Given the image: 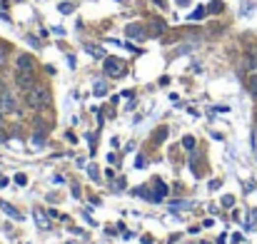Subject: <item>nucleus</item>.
<instances>
[{
  "instance_id": "nucleus-18",
  "label": "nucleus",
  "mask_w": 257,
  "mask_h": 244,
  "mask_svg": "<svg viewBox=\"0 0 257 244\" xmlns=\"http://www.w3.org/2000/svg\"><path fill=\"white\" fill-rule=\"evenodd\" d=\"M223 205H225V207H232L235 199H232V197H223Z\"/></svg>"
},
{
  "instance_id": "nucleus-1",
  "label": "nucleus",
  "mask_w": 257,
  "mask_h": 244,
  "mask_svg": "<svg viewBox=\"0 0 257 244\" xmlns=\"http://www.w3.org/2000/svg\"><path fill=\"white\" fill-rule=\"evenodd\" d=\"M25 102H28L32 110L48 107V105H50V92H48V88H43V85H32V88L25 92Z\"/></svg>"
},
{
  "instance_id": "nucleus-7",
  "label": "nucleus",
  "mask_w": 257,
  "mask_h": 244,
  "mask_svg": "<svg viewBox=\"0 0 257 244\" xmlns=\"http://www.w3.org/2000/svg\"><path fill=\"white\" fill-rule=\"evenodd\" d=\"M0 207H3V212H5L10 219H23V214H20V212H18L13 205H8V202H3V205H0Z\"/></svg>"
},
{
  "instance_id": "nucleus-6",
  "label": "nucleus",
  "mask_w": 257,
  "mask_h": 244,
  "mask_svg": "<svg viewBox=\"0 0 257 244\" xmlns=\"http://www.w3.org/2000/svg\"><path fill=\"white\" fill-rule=\"evenodd\" d=\"M125 32H128L130 37H135V40L145 37V28H142V25H137V23H130V25L125 28Z\"/></svg>"
},
{
  "instance_id": "nucleus-8",
  "label": "nucleus",
  "mask_w": 257,
  "mask_h": 244,
  "mask_svg": "<svg viewBox=\"0 0 257 244\" xmlns=\"http://www.w3.org/2000/svg\"><path fill=\"white\" fill-rule=\"evenodd\" d=\"M247 90L257 97V72H250L247 75Z\"/></svg>"
},
{
  "instance_id": "nucleus-11",
  "label": "nucleus",
  "mask_w": 257,
  "mask_h": 244,
  "mask_svg": "<svg viewBox=\"0 0 257 244\" xmlns=\"http://www.w3.org/2000/svg\"><path fill=\"white\" fill-rule=\"evenodd\" d=\"M85 50H88L93 58H102V55H105V53H102L100 48H95V45H85Z\"/></svg>"
},
{
  "instance_id": "nucleus-16",
  "label": "nucleus",
  "mask_w": 257,
  "mask_h": 244,
  "mask_svg": "<svg viewBox=\"0 0 257 244\" xmlns=\"http://www.w3.org/2000/svg\"><path fill=\"white\" fill-rule=\"evenodd\" d=\"M35 219H38V224H40V227H48V224H50V222H48V219H45L40 212H38V217H35Z\"/></svg>"
},
{
  "instance_id": "nucleus-20",
  "label": "nucleus",
  "mask_w": 257,
  "mask_h": 244,
  "mask_svg": "<svg viewBox=\"0 0 257 244\" xmlns=\"http://www.w3.org/2000/svg\"><path fill=\"white\" fill-rule=\"evenodd\" d=\"M177 5H180V8H185V5H190V0H177Z\"/></svg>"
},
{
  "instance_id": "nucleus-17",
  "label": "nucleus",
  "mask_w": 257,
  "mask_h": 244,
  "mask_svg": "<svg viewBox=\"0 0 257 244\" xmlns=\"http://www.w3.org/2000/svg\"><path fill=\"white\" fill-rule=\"evenodd\" d=\"M32 142H35V145H40V142H45V137H43L40 132H35V137H32Z\"/></svg>"
},
{
  "instance_id": "nucleus-2",
  "label": "nucleus",
  "mask_w": 257,
  "mask_h": 244,
  "mask_svg": "<svg viewBox=\"0 0 257 244\" xmlns=\"http://www.w3.org/2000/svg\"><path fill=\"white\" fill-rule=\"evenodd\" d=\"M105 72L110 77H123V72H125L123 60H118V58H105Z\"/></svg>"
},
{
  "instance_id": "nucleus-13",
  "label": "nucleus",
  "mask_w": 257,
  "mask_h": 244,
  "mask_svg": "<svg viewBox=\"0 0 257 244\" xmlns=\"http://www.w3.org/2000/svg\"><path fill=\"white\" fill-rule=\"evenodd\" d=\"M105 92H107V88H105L102 83H97V85H95V95H100V97H102Z\"/></svg>"
},
{
  "instance_id": "nucleus-4",
  "label": "nucleus",
  "mask_w": 257,
  "mask_h": 244,
  "mask_svg": "<svg viewBox=\"0 0 257 244\" xmlns=\"http://www.w3.org/2000/svg\"><path fill=\"white\" fill-rule=\"evenodd\" d=\"M0 110L3 112H15V97L8 90H0Z\"/></svg>"
},
{
  "instance_id": "nucleus-19",
  "label": "nucleus",
  "mask_w": 257,
  "mask_h": 244,
  "mask_svg": "<svg viewBox=\"0 0 257 244\" xmlns=\"http://www.w3.org/2000/svg\"><path fill=\"white\" fill-rule=\"evenodd\" d=\"M15 182H18V184H28V177H25V175H15Z\"/></svg>"
},
{
  "instance_id": "nucleus-14",
  "label": "nucleus",
  "mask_w": 257,
  "mask_h": 244,
  "mask_svg": "<svg viewBox=\"0 0 257 244\" xmlns=\"http://www.w3.org/2000/svg\"><path fill=\"white\" fill-rule=\"evenodd\" d=\"M182 145H185V150H193L195 147V140L193 137H185V140H182Z\"/></svg>"
},
{
  "instance_id": "nucleus-21",
  "label": "nucleus",
  "mask_w": 257,
  "mask_h": 244,
  "mask_svg": "<svg viewBox=\"0 0 257 244\" xmlns=\"http://www.w3.org/2000/svg\"><path fill=\"white\" fill-rule=\"evenodd\" d=\"M3 115H5V112H3V110H0V120H3Z\"/></svg>"
},
{
  "instance_id": "nucleus-5",
  "label": "nucleus",
  "mask_w": 257,
  "mask_h": 244,
  "mask_svg": "<svg viewBox=\"0 0 257 244\" xmlns=\"http://www.w3.org/2000/svg\"><path fill=\"white\" fill-rule=\"evenodd\" d=\"M18 70L20 72H35V62H32V58L30 55H18Z\"/></svg>"
},
{
  "instance_id": "nucleus-15",
  "label": "nucleus",
  "mask_w": 257,
  "mask_h": 244,
  "mask_svg": "<svg viewBox=\"0 0 257 244\" xmlns=\"http://www.w3.org/2000/svg\"><path fill=\"white\" fill-rule=\"evenodd\" d=\"M207 10H210V13H220V10H223V3H212Z\"/></svg>"
},
{
  "instance_id": "nucleus-12",
  "label": "nucleus",
  "mask_w": 257,
  "mask_h": 244,
  "mask_svg": "<svg viewBox=\"0 0 257 244\" xmlns=\"http://www.w3.org/2000/svg\"><path fill=\"white\" fill-rule=\"evenodd\" d=\"M72 10H75L72 3H60V13H72Z\"/></svg>"
},
{
  "instance_id": "nucleus-3",
  "label": "nucleus",
  "mask_w": 257,
  "mask_h": 244,
  "mask_svg": "<svg viewBox=\"0 0 257 244\" xmlns=\"http://www.w3.org/2000/svg\"><path fill=\"white\" fill-rule=\"evenodd\" d=\"M15 83H18V88H20V90H25V92H28V90L35 85V72H20V70H18Z\"/></svg>"
},
{
  "instance_id": "nucleus-9",
  "label": "nucleus",
  "mask_w": 257,
  "mask_h": 244,
  "mask_svg": "<svg viewBox=\"0 0 257 244\" xmlns=\"http://www.w3.org/2000/svg\"><path fill=\"white\" fill-rule=\"evenodd\" d=\"M150 30H153V35H160V32L165 30V23H160V20H153V25H150Z\"/></svg>"
},
{
  "instance_id": "nucleus-10",
  "label": "nucleus",
  "mask_w": 257,
  "mask_h": 244,
  "mask_svg": "<svg viewBox=\"0 0 257 244\" xmlns=\"http://www.w3.org/2000/svg\"><path fill=\"white\" fill-rule=\"evenodd\" d=\"M205 15H207V10H205V8H197V10L190 15V20H195V23H197V20H202Z\"/></svg>"
}]
</instances>
